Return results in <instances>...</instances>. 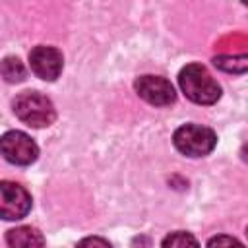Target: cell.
<instances>
[{
  "mask_svg": "<svg viewBox=\"0 0 248 248\" xmlns=\"http://www.w3.org/2000/svg\"><path fill=\"white\" fill-rule=\"evenodd\" d=\"M182 93L196 105H213L221 97V85L202 64H186L178 74Z\"/></svg>",
  "mask_w": 248,
  "mask_h": 248,
  "instance_id": "6da1fadb",
  "label": "cell"
},
{
  "mask_svg": "<svg viewBox=\"0 0 248 248\" xmlns=\"http://www.w3.org/2000/svg\"><path fill=\"white\" fill-rule=\"evenodd\" d=\"M14 114L33 128L50 126L56 120V108L52 101L39 91H23L12 101Z\"/></svg>",
  "mask_w": 248,
  "mask_h": 248,
  "instance_id": "7a4b0ae2",
  "label": "cell"
},
{
  "mask_svg": "<svg viewBox=\"0 0 248 248\" xmlns=\"http://www.w3.org/2000/svg\"><path fill=\"white\" fill-rule=\"evenodd\" d=\"M174 147L188 157H205L217 145V136L211 128L202 124H182L172 136Z\"/></svg>",
  "mask_w": 248,
  "mask_h": 248,
  "instance_id": "3957f363",
  "label": "cell"
},
{
  "mask_svg": "<svg viewBox=\"0 0 248 248\" xmlns=\"http://www.w3.org/2000/svg\"><path fill=\"white\" fill-rule=\"evenodd\" d=\"M0 155L17 167H27L37 161L39 157V145L19 130H10L0 136Z\"/></svg>",
  "mask_w": 248,
  "mask_h": 248,
  "instance_id": "277c9868",
  "label": "cell"
},
{
  "mask_svg": "<svg viewBox=\"0 0 248 248\" xmlns=\"http://www.w3.org/2000/svg\"><path fill=\"white\" fill-rule=\"evenodd\" d=\"M31 211V194L10 180H0V219L17 221Z\"/></svg>",
  "mask_w": 248,
  "mask_h": 248,
  "instance_id": "5b68a950",
  "label": "cell"
},
{
  "mask_svg": "<svg viewBox=\"0 0 248 248\" xmlns=\"http://www.w3.org/2000/svg\"><path fill=\"white\" fill-rule=\"evenodd\" d=\"M134 89L145 103L153 107H169L176 101V91L172 83L161 76H140L134 81Z\"/></svg>",
  "mask_w": 248,
  "mask_h": 248,
  "instance_id": "8992f818",
  "label": "cell"
},
{
  "mask_svg": "<svg viewBox=\"0 0 248 248\" xmlns=\"http://www.w3.org/2000/svg\"><path fill=\"white\" fill-rule=\"evenodd\" d=\"M29 68L37 78H41L45 81H54L62 74L64 56L54 46L39 45V46L31 48V52H29Z\"/></svg>",
  "mask_w": 248,
  "mask_h": 248,
  "instance_id": "52a82bcc",
  "label": "cell"
},
{
  "mask_svg": "<svg viewBox=\"0 0 248 248\" xmlns=\"http://www.w3.org/2000/svg\"><path fill=\"white\" fill-rule=\"evenodd\" d=\"M6 242L10 246H21V248H31V246H43L45 244V238L43 234L35 229V227H16V229H10L6 232Z\"/></svg>",
  "mask_w": 248,
  "mask_h": 248,
  "instance_id": "ba28073f",
  "label": "cell"
},
{
  "mask_svg": "<svg viewBox=\"0 0 248 248\" xmlns=\"http://www.w3.org/2000/svg\"><path fill=\"white\" fill-rule=\"evenodd\" d=\"M25 66L17 56H6L0 60V76L8 83H19L25 79Z\"/></svg>",
  "mask_w": 248,
  "mask_h": 248,
  "instance_id": "9c48e42d",
  "label": "cell"
},
{
  "mask_svg": "<svg viewBox=\"0 0 248 248\" xmlns=\"http://www.w3.org/2000/svg\"><path fill=\"white\" fill-rule=\"evenodd\" d=\"M163 246H186V244H192V246H198V240L192 236V234H188V232H182V231H176V232H172V234H169L163 242H161Z\"/></svg>",
  "mask_w": 248,
  "mask_h": 248,
  "instance_id": "30bf717a",
  "label": "cell"
},
{
  "mask_svg": "<svg viewBox=\"0 0 248 248\" xmlns=\"http://www.w3.org/2000/svg\"><path fill=\"white\" fill-rule=\"evenodd\" d=\"M242 56H244V54H240V56H217V58L213 60V64H215L217 68L225 70V72H236V74H242V70H240L238 66H234V62L240 60Z\"/></svg>",
  "mask_w": 248,
  "mask_h": 248,
  "instance_id": "8fae6325",
  "label": "cell"
},
{
  "mask_svg": "<svg viewBox=\"0 0 248 248\" xmlns=\"http://www.w3.org/2000/svg\"><path fill=\"white\" fill-rule=\"evenodd\" d=\"M221 244H240V242L232 236H215L207 242V246H221Z\"/></svg>",
  "mask_w": 248,
  "mask_h": 248,
  "instance_id": "7c38bea8",
  "label": "cell"
},
{
  "mask_svg": "<svg viewBox=\"0 0 248 248\" xmlns=\"http://www.w3.org/2000/svg\"><path fill=\"white\" fill-rule=\"evenodd\" d=\"M79 244H81V246H85V244H101V246H110V242H108V240H103V238H83V240H79Z\"/></svg>",
  "mask_w": 248,
  "mask_h": 248,
  "instance_id": "4fadbf2b",
  "label": "cell"
}]
</instances>
